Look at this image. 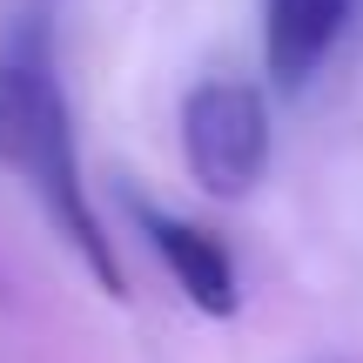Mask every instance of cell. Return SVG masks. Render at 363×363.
Listing matches in <instances>:
<instances>
[{"instance_id":"6da1fadb","label":"cell","mask_w":363,"mask_h":363,"mask_svg":"<svg viewBox=\"0 0 363 363\" xmlns=\"http://www.w3.org/2000/svg\"><path fill=\"white\" fill-rule=\"evenodd\" d=\"M0 169L27 182V195L48 208L54 235L81 256V269L94 276L101 296H128L115 235L101 229L94 195L81 182L74 115H67V94L54 81V54H48L40 27H27L0 48Z\"/></svg>"},{"instance_id":"7a4b0ae2","label":"cell","mask_w":363,"mask_h":363,"mask_svg":"<svg viewBox=\"0 0 363 363\" xmlns=\"http://www.w3.org/2000/svg\"><path fill=\"white\" fill-rule=\"evenodd\" d=\"M182 162L195 189L216 202H242L269 169V101L242 74H208L182 101Z\"/></svg>"},{"instance_id":"3957f363","label":"cell","mask_w":363,"mask_h":363,"mask_svg":"<svg viewBox=\"0 0 363 363\" xmlns=\"http://www.w3.org/2000/svg\"><path fill=\"white\" fill-rule=\"evenodd\" d=\"M135 222H142L148 249L175 269L182 296L195 303L202 316H235L242 289H235V256L222 249V235H208L202 222H182V216H162V208L135 202Z\"/></svg>"},{"instance_id":"277c9868","label":"cell","mask_w":363,"mask_h":363,"mask_svg":"<svg viewBox=\"0 0 363 363\" xmlns=\"http://www.w3.org/2000/svg\"><path fill=\"white\" fill-rule=\"evenodd\" d=\"M357 0H262V67L283 94L310 88V74L343 40Z\"/></svg>"}]
</instances>
